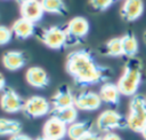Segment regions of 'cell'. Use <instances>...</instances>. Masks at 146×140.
I'll return each mask as SVG.
<instances>
[{
  "label": "cell",
  "mask_w": 146,
  "mask_h": 140,
  "mask_svg": "<svg viewBox=\"0 0 146 140\" xmlns=\"http://www.w3.org/2000/svg\"><path fill=\"white\" fill-rule=\"evenodd\" d=\"M40 39L50 49H62L68 45V36L65 28L58 25H54L43 30Z\"/></svg>",
  "instance_id": "5b68a950"
},
{
  "label": "cell",
  "mask_w": 146,
  "mask_h": 140,
  "mask_svg": "<svg viewBox=\"0 0 146 140\" xmlns=\"http://www.w3.org/2000/svg\"><path fill=\"white\" fill-rule=\"evenodd\" d=\"M79 140H102V137L98 134V133H96L95 131H90V132H88L86 135H83L81 139H79Z\"/></svg>",
  "instance_id": "484cf974"
},
{
  "label": "cell",
  "mask_w": 146,
  "mask_h": 140,
  "mask_svg": "<svg viewBox=\"0 0 146 140\" xmlns=\"http://www.w3.org/2000/svg\"><path fill=\"white\" fill-rule=\"evenodd\" d=\"M144 40H145V42H146V32L144 33Z\"/></svg>",
  "instance_id": "d6a6232c"
},
{
  "label": "cell",
  "mask_w": 146,
  "mask_h": 140,
  "mask_svg": "<svg viewBox=\"0 0 146 140\" xmlns=\"http://www.w3.org/2000/svg\"><path fill=\"white\" fill-rule=\"evenodd\" d=\"M13 34L19 39H27L34 33V23L21 17L17 18L11 25Z\"/></svg>",
  "instance_id": "e0dca14e"
},
{
  "label": "cell",
  "mask_w": 146,
  "mask_h": 140,
  "mask_svg": "<svg viewBox=\"0 0 146 140\" xmlns=\"http://www.w3.org/2000/svg\"><path fill=\"white\" fill-rule=\"evenodd\" d=\"M13 38V31L11 29L5 26V25H0V46L2 45H7Z\"/></svg>",
  "instance_id": "d4e9b609"
},
{
  "label": "cell",
  "mask_w": 146,
  "mask_h": 140,
  "mask_svg": "<svg viewBox=\"0 0 146 140\" xmlns=\"http://www.w3.org/2000/svg\"><path fill=\"white\" fill-rule=\"evenodd\" d=\"M96 126L102 132H112L116 129L127 127V118L114 109H107L100 112L96 120Z\"/></svg>",
  "instance_id": "277c9868"
},
{
  "label": "cell",
  "mask_w": 146,
  "mask_h": 140,
  "mask_svg": "<svg viewBox=\"0 0 146 140\" xmlns=\"http://www.w3.org/2000/svg\"><path fill=\"white\" fill-rule=\"evenodd\" d=\"M6 86V79H5V76L0 72V91H2Z\"/></svg>",
  "instance_id": "f1b7e54d"
},
{
  "label": "cell",
  "mask_w": 146,
  "mask_h": 140,
  "mask_svg": "<svg viewBox=\"0 0 146 140\" xmlns=\"http://www.w3.org/2000/svg\"><path fill=\"white\" fill-rule=\"evenodd\" d=\"M44 13H50L55 15H65L67 13V7L64 0H40Z\"/></svg>",
  "instance_id": "44dd1931"
},
{
  "label": "cell",
  "mask_w": 146,
  "mask_h": 140,
  "mask_svg": "<svg viewBox=\"0 0 146 140\" xmlns=\"http://www.w3.org/2000/svg\"><path fill=\"white\" fill-rule=\"evenodd\" d=\"M43 14H44V11H43V8H42L41 2L39 0H33V1L21 5L22 17L32 22V23L39 22L42 18Z\"/></svg>",
  "instance_id": "4fadbf2b"
},
{
  "label": "cell",
  "mask_w": 146,
  "mask_h": 140,
  "mask_svg": "<svg viewBox=\"0 0 146 140\" xmlns=\"http://www.w3.org/2000/svg\"><path fill=\"white\" fill-rule=\"evenodd\" d=\"M140 133H141V135H143V138H144V139L146 140V125H145V127H144V129L141 130V132H140Z\"/></svg>",
  "instance_id": "f546056e"
},
{
  "label": "cell",
  "mask_w": 146,
  "mask_h": 140,
  "mask_svg": "<svg viewBox=\"0 0 146 140\" xmlns=\"http://www.w3.org/2000/svg\"><path fill=\"white\" fill-rule=\"evenodd\" d=\"M102 140H122L121 137L115 132H107L102 137Z\"/></svg>",
  "instance_id": "4316f807"
},
{
  "label": "cell",
  "mask_w": 146,
  "mask_h": 140,
  "mask_svg": "<svg viewBox=\"0 0 146 140\" xmlns=\"http://www.w3.org/2000/svg\"><path fill=\"white\" fill-rule=\"evenodd\" d=\"M35 140H47L46 138H43V137H39V138H36Z\"/></svg>",
  "instance_id": "1f68e13d"
},
{
  "label": "cell",
  "mask_w": 146,
  "mask_h": 140,
  "mask_svg": "<svg viewBox=\"0 0 146 140\" xmlns=\"http://www.w3.org/2000/svg\"><path fill=\"white\" fill-rule=\"evenodd\" d=\"M102 104V99L98 93L87 91L78 94L74 99V107L78 110L92 111L97 110Z\"/></svg>",
  "instance_id": "30bf717a"
},
{
  "label": "cell",
  "mask_w": 146,
  "mask_h": 140,
  "mask_svg": "<svg viewBox=\"0 0 146 140\" xmlns=\"http://www.w3.org/2000/svg\"><path fill=\"white\" fill-rule=\"evenodd\" d=\"M51 117H55L66 124L67 126L74 122H76L78 118V109L74 106L60 108V109H51Z\"/></svg>",
  "instance_id": "ac0fdd59"
},
{
  "label": "cell",
  "mask_w": 146,
  "mask_h": 140,
  "mask_svg": "<svg viewBox=\"0 0 146 140\" xmlns=\"http://www.w3.org/2000/svg\"><path fill=\"white\" fill-rule=\"evenodd\" d=\"M66 71L80 86L95 85L110 77V69L98 64L88 49L71 52L66 59Z\"/></svg>",
  "instance_id": "6da1fadb"
},
{
  "label": "cell",
  "mask_w": 146,
  "mask_h": 140,
  "mask_svg": "<svg viewBox=\"0 0 146 140\" xmlns=\"http://www.w3.org/2000/svg\"><path fill=\"white\" fill-rule=\"evenodd\" d=\"M30 1H33V0H18V2L22 5V3H26V2H30Z\"/></svg>",
  "instance_id": "4dcf8cb0"
},
{
  "label": "cell",
  "mask_w": 146,
  "mask_h": 140,
  "mask_svg": "<svg viewBox=\"0 0 146 140\" xmlns=\"http://www.w3.org/2000/svg\"><path fill=\"white\" fill-rule=\"evenodd\" d=\"M91 131L89 122H74L67 126V137L71 140H79Z\"/></svg>",
  "instance_id": "d6986e66"
},
{
  "label": "cell",
  "mask_w": 146,
  "mask_h": 140,
  "mask_svg": "<svg viewBox=\"0 0 146 140\" xmlns=\"http://www.w3.org/2000/svg\"><path fill=\"white\" fill-rule=\"evenodd\" d=\"M22 111L30 118H39L51 111V104L46 98L33 95L24 102Z\"/></svg>",
  "instance_id": "8992f818"
},
{
  "label": "cell",
  "mask_w": 146,
  "mask_h": 140,
  "mask_svg": "<svg viewBox=\"0 0 146 140\" xmlns=\"http://www.w3.org/2000/svg\"><path fill=\"white\" fill-rule=\"evenodd\" d=\"M67 135V125L55 117H50L42 127V137L47 140H63Z\"/></svg>",
  "instance_id": "9c48e42d"
},
{
  "label": "cell",
  "mask_w": 146,
  "mask_h": 140,
  "mask_svg": "<svg viewBox=\"0 0 146 140\" xmlns=\"http://www.w3.org/2000/svg\"><path fill=\"white\" fill-rule=\"evenodd\" d=\"M10 140H32L29 135L26 134H23V133H18V134H15L10 138Z\"/></svg>",
  "instance_id": "83f0119b"
},
{
  "label": "cell",
  "mask_w": 146,
  "mask_h": 140,
  "mask_svg": "<svg viewBox=\"0 0 146 140\" xmlns=\"http://www.w3.org/2000/svg\"><path fill=\"white\" fill-rule=\"evenodd\" d=\"M89 1H90L91 7H92L95 10L103 11V10L108 9L115 0H89Z\"/></svg>",
  "instance_id": "cb8c5ba5"
},
{
  "label": "cell",
  "mask_w": 146,
  "mask_h": 140,
  "mask_svg": "<svg viewBox=\"0 0 146 140\" xmlns=\"http://www.w3.org/2000/svg\"><path fill=\"white\" fill-rule=\"evenodd\" d=\"M22 124L16 119L0 118V135H15L21 133Z\"/></svg>",
  "instance_id": "7402d4cb"
},
{
  "label": "cell",
  "mask_w": 146,
  "mask_h": 140,
  "mask_svg": "<svg viewBox=\"0 0 146 140\" xmlns=\"http://www.w3.org/2000/svg\"><path fill=\"white\" fill-rule=\"evenodd\" d=\"M141 64L138 60L131 57L125 65L123 73L119 78L116 85L121 95L124 96H133L137 94L139 85L141 83Z\"/></svg>",
  "instance_id": "7a4b0ae2"
},
{
  "label": "cell",
  "mask_w": 146,
  "mask_h": 140,
  "mask_svg": "<svg viewBox=\"0 0 146 140\" xmlns=\"http://www.w3.org/2000/svg\"><path fill=\"white\" fill-rule=\"evenodd\" d=\"M24 102L25 101L21 98V95L11 88L5 90L0 98L1 109L8 114H16L18 111H22L24 107Z\"/></svg>",
  "instance_id": "ba28073f"
},
{
  "label": "cell",
  "mask_w": 146,
  "mask_h": 140,
  "mask_svg": "<svg viewBox=\"0 0 146 140\" xmlns=\"http://www.w3.org/2000/svg\"><path fill=\"white\" fill-rule=\"evenodd\" d=\"M99 96L102 99V102L110 104V106H116L120 102L121 93L119 91V87L116 84L113 83H104L99 90Z\"/></svg>",
  "instance_id": "9a60e30c"
},
{
  "label": "cell",
  "mask_w": 146,
  "mask_h": 140,
  "mask_svg": "<svg viewBox=\"0 0 146 140\" xmlns=\"http://www.w3.org/2000/svg\"><path fill=\"white\" fill-rule=\"evenodd\" d=\"M146 125V98L136 94L131 98L129 114L127 117V127L133 132H141Z\"/></svg>",
  "instance_id": "3957f363"
},
{
  "label": "cell",
  "mask_w": 146,
  "mask_h": 140,
  "mask_svg": "<svg viewBox=\"0 0 146 140\" xmlns=\"http://www.w3.org/2000/svg\"><path fill=\"white\" fill-rule=\"evenodd\" d=\"M26 63V57L23 52L19 50H8L2 56V64L7 70L17 71L22 69Z\"/></svg>",
  "instance_id": "5bb4252c"
},
{
  "label": "cell",
  "mask_w": 146,
  "mask_h": 140,
  "mask_svg": "<svg viewBox=\"0 0 146 140\" xmlns=\"http://www.w3.org/2000/svg\"><path fill=\"white\" fill-rule=\"evenodd\" d=\"M74 99H75V96L71 93V91L68 88H65V87L60 88L52 95V98L50 100L51 109H60V108L74 106Z\"/></svg>",
  "instance_id": "2e32d148"
},
{
  "label": "cell",
  "mask_w": 146,
  "mask_h": 140,
  "mask_svg": "<svg viewBox=\"0 0 146 140\" xmlns=\"http://www.w3.org/2000/svg\"><path fill=\"white\" fill-rule=\"evenodd\" d=\"M121 45H122V53L124 56L133 57L138 52V40L132 33H125L121 37Z\"/></svg>",
  "instance_id": "ffe728a7"
},
{
  "label": "cell",
  "mask_w": 146,
  "mask_h": 140,
  "mask_svg": "<svg viewBox=\"0 0 146 140\" xmlns=\"http://www.w3.org/2000/svg\"><path fill=\"white\" fill-rule=\"evenodd\" d=\"M105 54L107 56H112V57L123 55L122 45H121V37L120 38L119 37L112 38L105 44Z\"/></svg>",
  "instance_id": "603a6c76"
},
{
  "label": "cell",
  "mask_w": 146,
  "mask_h": 140,
  "mask_svg": "<svg viewBox=\"0 0 146 140\" xmlns=\"http://www.w3.org/2000/svg\"><path fill=\"white\" fill-rule=\"evenodd\" d=\"M144 13L143 0H124L121 7V17L124 21L133 22L138 20Z\"/></svg>",
  "instance_id": "7c38bea8"
},
{
  "label": "cell",
  "mask_w": 146,
  "mask_h": 140,
  "mask_svg": "<svg viewBox=\"0 0 146 140\" xmlns=\"http://www.w3.org/2000/svg\"><path fill=\"white\" fill-rule=\"evenodd\" d=\"M67 36H68V42H75L84 38L89 32V22L87 18L82 16H75L71 18L65 28Z\"/></svg>",
  "instance_id": "52a82bcc"
},
{
  "label": "cell",
  "mask_w": 146,
  "mask_h": 140,
  "mask_svg": "<svg viewBox=\"0 0 146 140\" xmlns=\"http://www.w3.org/2000/svg\"><path fill=\"white\" fill-rule=\"evenodd\" d=\"M25 79L29 85L35 88H46L49 85V76L41 67H31L26 70Z\"/></svg>",
  "instance_id": "8fae6325"
}]
</instances>
